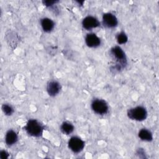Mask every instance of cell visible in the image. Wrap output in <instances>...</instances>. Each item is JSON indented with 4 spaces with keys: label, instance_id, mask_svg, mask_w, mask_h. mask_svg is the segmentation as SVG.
Returning <instances> with one entry per match:
<instances>
[{
    "label": "cell",
    "instance_id": "6da1fadb",
    "mask_svg": "<svg viewBox=\"0 0 159 159\" xmlns=\"http://www.w3.org/2000/svg\"><path fill=\"white\" fill-rule=\"evenodd\" d=\"M110 53L116 63L115 69L119 71L124 68L127 64V59L123 50L119 46H115L111 49Z\"/></svg>",
    "mask_w": 159,
    "mask_h": 159
},
{
    "label": "cell",
    "instance_id": "7a4b0ae2",
    "mask_svg": "<svg viewBox=\"0 0 159 159\" xmlns=\"http://www.w3.org/2000/svg\"><path fill=\"white\" fill-rule=\"evenodd\" d=\"M24 130L30 136L39 137L42 135L44 126L36 119H29L24 127Z\"/></svg>",
    "mask_w": 159,
    "mask_h": 159
},
{
    "label": "cell",
    "instance_id": "3957f363",
    "mask_svg": "<svg viewBox=\"0 0 159 159\" xmlns=\"http://www.w3.org/2000/svg\"><path fill=\"white\" fill-rule=\"evenodd\" d=\"M127 116L132 120L142 121L146 119L147 117V111L143 106H137L128 110Z\"/></svg>",
    "mask_w": 159,
    "mask_h": 159
},
{
    "label": "cell",
    "instance_id": "277c9868",
    "mask_svg": "<svg viewBox=\"0 0 159 159\" xmlns=\"http://www.w3.org/2000/svg\"><path fill=\"white\" fill-rule=\"evenodd\" d=\"M91 109L95 113L99 115H104L107 113L109 106L104 100L96 99L91 103Z\"/></svg>",
    "mask_w": 159,
    "mask_h": 159
},
{
    "label": "cell",
    "instance_id": "5b68a950",
    "mask_svg": "<svg viewBox=\"0 0 159 159\" xmlns=\"http://www.w3.org/2000/svg\"><path fill=\"white\" fill-rule=\"evenodd\" d=\"M69 148L74 153H78L83 150L84 147V142L80 137L73 136L70 138L68 143Z\"/></svg>",
    "mask_w": 159,
    "mask_h": 159
},
{
    "label": "cell",
    "instance_id": "8992f818",
    "mask_svg": "<svg viewBox=\"0 0 159 159\" xmlns=\"http://www.w3.org/2000/svg\"><path fill=\"white\" fill-rule=\"evenodd\" d=\"M102 23L106 27L114 28L117 25L118 20L115 15L111 12H107L102 16Z\"/></svg>",
    "mask_w": 159,
    "mask_h": 159
},
{
    "label": "cell",
    "instance_id": "52a82bcc",
    "mask_svg": "<svg viewBox=\"0 0 159 159\" xmlns=\"http://www.w3.org/2000/svg\"><path fill=\"white\" fill-rule=\"evenodd\" d=\"M82 25L86 30H91L92 29L99 27L100 25V22L95 17L88 16L83 19Z\"/></svg>",
    "mask_w": 159,
    "mask_h": 159
},
{
    "label": "cell",
    "instance_id": "ba28073f",
    "mask_svg": "<svg viewBox=\"0 0 159 159\" xmlns=\"http://www.w3.org/2000/svg\"><path fill=\"white\" fill-rule=\"evenodd\" d=\"M85 43L88 47L96 48L100 45L101 39L94 33H89L86 35Z\"/></svg>",
    "mask_w": 159,
    "mask_h": 159
},
{
    "label": "cell",
    "instance_id": "9c48e42d",
    "mask_svg": "<svg viewBox=\"0 0 159 159\" xmlns=\"http://www.w3.org/2000/svg\"><path fill=\"white\" fill-rule=\"evenodd\" d=\"M61 85L60 84L56 81H50L47 86V91L49 96H55L60 91Z\"/></svg>",
    "mask_w": 159,
    "mask_h": 159
},
{
    "label": "cell",
    "instance_id": "30bf717a",
    "mask_svg": "<svg viewBox=\"0 0 159 159\" xmlns=\"http://www.w3.org/2000/svg\"><path fill=\"white\" fill-rule=\"evenodd\" d=\"M18 140L17 133L13 130H9L6 134L5 142L8 146H11L15 144Z\"/></svg>",
    "mask_w": 159,
    "mask_h": 159
},
{
    "label": "cell",
    "instance_id": "8fae6325",
    "mask_svg": "<svg viewBox=\"0 0 159 159\" xmlns=\"http://www.w3.org/2000/svg\"><path fill=\"white\" fill-rule=\"evenodd\" d=\"M40 24L43 30L45 32H51L55 27L54 22L51 19L48 17L42 19L40 20Z\"/></svg>",
    "mask_w": 159,
    "mask_h": 159
},
{
    "label": "cell",
    "instance_id": "7c38bea8",
    "mask_svg": "<svg viewBox=\"0 0 159 159\" xmlns=\"http://www.w3.org/2000/svg\"><path fill=\"white\" fill-rule=\"evenodd\" d=\"M139 137L143 141L150 142L153 139V135L151 131L147 129H142L140 130L138 134Z\"/></svg>",
    "mask_w": 159,
    "mask_h": 159
},
{
    "label": "cell",
    "instance_id": "4fadbf2b",
    "mask_svg": "<svg viewBox=\"0 0 159 159\" xmlns=\"http://www.w3.org/2000/svg\"><path fill=\"white\" fill-rule=\"evenodd\" d=\"M60 130L64 134L69 135L73 132L74 126L71 123L65 121L61 124L60 127Z\"/></svg>",
    "mask_w": 159,
    "mask_h": 159
},
{
    "label": "cell",
    "instance_id": "5bb4252c",
    "mask_svg": "<svg viewBox=\"0 0 159 159\" xmlns=\"http://www.w3.org/2000/svg\"><path fill=\"white\" fill-rule=\"evenodd\" d=\"M116 40L119 44H124L127 42L128 37L125 32H120L117 35Z\"/></svg>",
    "mask_w": 159,
    "mask_h": 159
},
{
    "label": "cell",
    "instance_id": "9a60e30c",
    "mask_svg": "<svg viewBox=\"0 0 159 159\" xmlns=\"http://www.w3.org/2000/svg\"><path fill=\"white\" fill-rule=\"evenodd\" d=\"M2 110L3 112L6 116H11L14 113V109L13 107L8 104H4L2 106Z\"/></svg>",
    "mask_w": 159,
    "mask_h": 159
},
{
    "label": "cell",
    "instance_id": "2e32d148",
    "mask_svg": "<svg viewBox=\"0 0 159 159\" xmlns=\"http://www.w3.org/2000/svg\"><path fill=\"white\" fill-rule=\"evenodd\" d=\"M58 2V1H49V0H47V1H43L42 2L43 4L47 6V7H50V6H52L53 5L55 4L56 3H57Z\"/></svg>",
    "mask_w": 159,
    "mask_h": 159
},
{
    "label": "cell",
    "instance_id": "e0dca14e",
    "mask_svg": "<svg viewBox=\"0 0 159 159\" xmlns=\"http://www.w3.org/2000/svg\"><path fill=\"white\" fill-rule=\"evenodd\" d=\"M9 157V153L5 150H1L0 152V158L1 159H6Z\"/></svg>",
    "mask_w": 159,
    "mask_h": 159
}]
</instances>
